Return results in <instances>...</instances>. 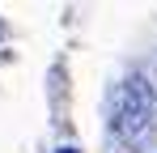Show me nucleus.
Returning a JSON list of instances; mask_svg holds the SVG:
<instances>
[{
	"label": "nucleus",
	"instance_id": "nucleus-1",
	"mask_svg": "<svg viewBox=\"0 0 157 153\" xmlns=\"http://www.w3.org/2000/svg\"><path fill=\"white\" fill-rule=\"evenodd\" d=\"M110 132L132 149L149 145V136H153V89L140 73H132L110 94Z\"/></svg>",
	"mask_w": 157,
	"mask_h": 153
},
{
	"label": "nucleus",
	"instance_id": "nucleus-2",
	"mask_svg": "<svg viewBox=\"0 0 157 153\" xmlns=\"http://www.w3.org/2000/svg\"><path fill=\"white\" fill-rule=\"evenodd\" d=\"M59 153H81V149H59Z\"/></svg>",
	"mask_w": 157,
	"mask_h": 153
},
{
	"label": "nucleus",
	"instance_id": "nucleus-3",
	"mask_svg": "<svg viewBox=\"0 0 157 153\" xmlns=\"http://www.w3.org/2000/svg\"><path fill=\"white\" fill-rule=\"evenodd\" d=\"M0 30H4V26H0Z\"/></svg>",
	"mask_w": 157,
	"mask_h": 153
}]
</instances>
